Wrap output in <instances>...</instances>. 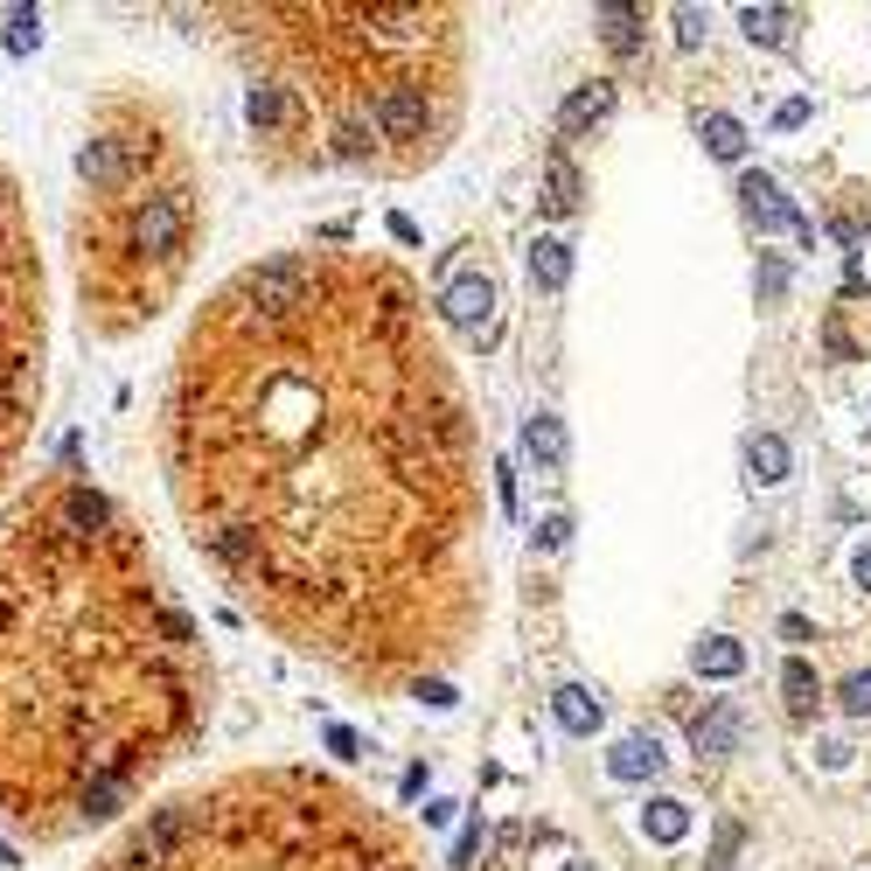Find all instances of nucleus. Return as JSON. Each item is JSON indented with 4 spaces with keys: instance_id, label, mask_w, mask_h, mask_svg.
<instances>
[{
    "instance_id": "nucleus-1",
    "label": "nucleus",
    "mask_w": 871,
    "mask_h": 871,
    "mask_svg": "<svg viewBox=\"0 0 871 871\" xmlns=\"http://www.w3.org/2000/svg\"><path fill=\"white\" fill-rule=\"evenodd\" d=\"M161 461L237 606L335 676L390 691L482 621V467L418 286L369 251H279L196 307Z\"/></svg>"
},
{
    "instance_id": "nucleus-2",
    "label": "nucleus",
    "mask_w": 871,
    "mask_h": 871,
    "mask_svg": "<svg viewBox=\"0 0 871 871\" xmlns=\"http://www.w3.org/2000/svg\"><path fill=\"white\" fill-rule=\"evenodd\" d=\"M209 725V655L133 516L77 467L0 503V830L126 815Z\"/></svg>"
},
{
    "instance_id": "nucleus-3",
    "label": "nucleus",
    "mask_w": 871,
    "mask_h": 871,
    "mask_svg": "<svg viewBox=\"0 0 871 871\" xmlns=\"http://www.w3.org/2000/svg\"><path fill=\"white\" fill-rule=\"evenodd\" d=\"M245 126L273 168L418 175L461 126L454 8H217Z\"/></svg>"
},
{
    "instance_id": "nucleus-4",
    "label": "nucleus",
    "mask_w": 871,
    "mask_h": 871,
    "mask_svg": "<svg viewBox=\"0 0 871 871\" xmlns=\"http://www.w3.org/2000/svg\"><path fill=\"white\" fill-rule=\"evenodd\" d=\"M202 168L181 105L154 85H105L70 161L63 258L77 328L126 342L154 328L202 251Z\"/></svg>"
},
{
    "instance_id": "nucleus-5",
    "label": "nucleus",
    "mask_w": 871,
    "mask_h": 871,
    "mask_svg": "<svg viewBox=\"0 0 871 871\" xmlns=\"http://www.w3.org/2000/svg\"><path fill=\"white\" fill-rule=\"evenodd\" d=\"M91 871H418L412 837L314 768H245L126 823Z\"/></svg>"
},
{
    "instance_id": "nucleus-6",
    "label": "nucleus",
    "mask_w": 871,
    "mask_h": 871,
    "mask_svg": "<svg viewBox=\"0 0 871 871\" xmlns=\"http://www.w3.org/2000/svg\"><path fill=\"white\" fill-rule=\"evenodd\" d=\"M49 390V273L21 202V181L0 161V503L21 488L36 418Z\"/></svg>"
},
{
    "instance_id": "nucleus-7",
    "label": "nucleus",
    "mask_w": 871,
    "mask_h": 871,
    "mask_svg": "<svg viewBox=\"0 0 871 871\" xmlns=\"http://www.w3.org/2000/svg\"><path fill=\"white\" fill-rule=\"evenodd\" d=\"M739 196H746V217H753L760 230H781V224H788V230H802V237H809V224L795 217V209H788V196L774 189L768 175H746V181H739Z\"/></svg>"
},
{
    "instance_id": "nucleus-8",
    "label": "nucleus",
    "mask_w": 871,
    "mask_h": 871,
    "mask_svg": "<svg viewBox=\"0 0 871 871\" xmlns=\"http://www.w3.org/2000/svg\"><path fill=\"white\" fill-rule=\"evenodd\" d=\"M446 321H454V328H482L488 321V314H495V286L482 279V273H467V279H454V286H446Z\"/></svg>"
},
{
    "instance_id": "nucleus-9",
    "label": "nucleus",
    "mask_w": 871,
    "mask_h": 871,
    "mask_svg": "<svg viewBox=\"0 0 871 871\" xmlns=\"http://www.w3.org/2000/svg\"><path fill=\"white\" fill-rule=\"evenodd\" d=\"M655 768H663V753H655V739H642V732H627L614 753H606V774L614 781H649Z\"/></svg>"
},
{
    "instance_id": "nucleus-10",
    "label": "nucleus",
    "mask_w": 871,
    "mask_h": 871,
    "mask_svg": "<svg viewBox=\"0 0 871 871\" xmlns=\"http://www.w3.org/2000/svg\"><path fill=\"white\" fill-rule=\"evenodd\" d=\"M606 112H614V85H586V91H572L565 98V133H586V126H600Z\"/></svg>"
},
{
    "instance_id": "nucleus-11",
    "label": "nucleus",
    "mask_w": 871,
    "mask_h": 871,
    "mask_svg": "<svg viewBox=\"0 0 871 871\" xmlns=\"http://www.w3.org/2000/svg\"><path fill=\"white\" fill-rule=\"evenodd\" d=\"M746 467H753V482H760V488H774V482H788V446H781L774 433H760V439L746 446Z\"/></svg>"
},
{
    "instance_id": "nucleus-12",
    "label": "nucleus",
    "mask_w": 871,
    "mask_h": 871,
    "mask_svg": "<svg viewBox=\"0 0 871 871\" xmlns=\"http://www.w3.org/2000/svg\"><path fill=\"white\" fill-rule=\"evenodd\" d=\"M531 273H537V286H551V294H558V286L572 279V251L558 245V237H537V251H531Z\"/></svg>"
},
{
    "instance_id": "nucleus-13",
    "label": "nucleus",
    "mask_w": 871,
    "mask_h": 871,
    "mask_svg": "<svg viewBox=\"0 0 871 871\" xmlns=\"http://www.w3.org/2000/svg\"><path fill=\"white\" fill-rule=\"evenodd\" d=\"M739 670H746V649L739 642H725V635L697 642V676H739Z\"/></svg>"
},
{
    "instance_id": "nucleus-14",
    "label": "nucleus",
    "mask_w": 871,
    "mask_h": 871,
    "mask_svg": "<svg viewBox=\"0 0 871 871\" xmlns=\"http://www.w3.org/2000/svg\"><path fill=\"white\" fill-rule=\"evenodd\" d=\"M642 830H649L655 843H676L683 830H691V815H683V802L663 795V802H649V809H642Z\"/></svg>"
},
{
    "instance_id": "nucleus-15",
    "label": "nucleus",
    "mask_w": 871,
    "mask_h": 871,
    "mask_svg": "<svg viewBox=\"0 0 871 871\" xmlns=\"http://www.w3.org/2000/svg\"><path fill=\"white\" fill-rule=\"evenodd\" d=\"M551 711H558L565 732H593V725H600V697H586V691H558V697H551Z\"/></svg>"
},
{
    "instance_id": "nucleus-16",
    "label": "nucleus",
    "mask_w": 871,
    "mask_h": 871,
    "mask_svg": "<svg viewBox=\"0 0 871 871\" xmlns=\"http://www.w3.org/2000/svg\"><path fill=\"white\" fill-rule=\"evenodd\" d=\"M739 21H746V36H753V42L781 49V42H788V21H795V14H788V8H746Z\"/></svg>"
},
{
    "instance_id": "nucleus-17",
    "label": "nucleus",
    "mask_w": 871,
    "mask_h": 871,
    "mask_svg": "<svg viewBox=\"0 0 871 871\" xmlns=\"http://www.w3.org/2000/svg\"><path fill=\"white\" fill-rule=\"evenodd\" d=\"M704 147L719 154V161H739V154H746V133H739V119L711 112V119H704Z\"/></svg>"
},
{
    "instance_id": "nucleus-18",
    "label": "nucleus",
    "mask_w": 871,
    "mask_h": 871,
    "mask_svg": "<svg viewBox=\"0 0 871 871\" xmlns=\"http://www.w3.org/2000/svg\"><path fill=\"white\" fill-rule=\"evenodd\" d=\"M697 753H725L732 746V739H739V719H732V711H711V719H697Z\"/></svg>"
},
{
    "instance_id": "nucleus-19",
    "label": "nucleus",
    "mask_w": 871,
    "mask_h": 871,
    "mask_svg": "<svg viewBox=\"0 0 871 871\" xmlns=\"http://www.w3.org/2000/svg\"><path fill=\"white\" fill-rule=\"evenodd\" d=\"M781 691H788V711H815V670L802 663V655L781 670Z\"/></svg>"
},
{
    "instance_id": "nucleus-20",
    "label": "nucleus",
    "mask_w": 871,
    "mask_h": 871,
    "mask_svg": "<svg viewBox=\"0 0 871 871\" xmlns=\"http://www.w3.org/2000/svg\"><path fill=\"white\" fill-rule=\"evenodd\" d=\"M531 454H537V467H558V461H565V433H558V418H531Z\"/></svg>"
},
{
    "instance_id": "nucleus-21",
    "label": "nucleus",
    "mask_w": 871,
    "mask_h": 871,
    "mask_svg": "<svg viewBox=\"0 0 871 871\" xmlns=\"http://www.w3.org/2000/svg\"><path fill=\"white\" fill-rule=\"evenodd\" d=\"M551 209H572L578 202V168L565 161V154H551V196H544Z\"/></svg>"
},
{
    "instance_id": "nucleus-22",
    "label": "nucleus",
    "mask_w": 871,
    "mask_h": 871,
    "mask_svg": "<svg viewBox=\"0 0 871 871\" xmlns=\"http://www.w3.org/2000/svg\"><path fill=\"white\" fill-rule=\"evenodd\" d=\"M837 704L851 711V719H871V670H858L851 683H843V691H837Z\"/></svg>"
},
{
    "instance_id": "nucleus-23",
    "label": "nucleus",
    "mask_w": 871,
    "mask_h": 871,
    "mask_svg": "<svg viewBox=\"0 0 871 871\" xmlns=\"http://www.w3.org/2000/svg\"><path fill=\"white\" fill-rule=\"evenodd\" d=\"M600 21H606V42H614V49H627V42H635V8H600Z\"/></svg>"
},
{
    "instance_id": "nucleus-24",
    "label": "nucleus",
    "mask_w": 871,
    "mask_h": 871,
    "mask_svg": "<svg viewBox=\"0 0 871 871\" xmlns=\"http://www.w3.org/2000/svg\"><path fill=\"white\" fill-rule=\"evenodd\" d=\"M802 119H809V98H788L781 112H774V126H802Z\"/></svg>"
},
{
    "instance_id": "nucleus-25",
    "label": "nucleus",
    "mask_w": 871,
    "mask_h": 871,
    "mask_svg": "<svg viewBox=\"0 0 871 871\" xmlns=\"http://www.w3.org/2000/svg\"><path fill=\"white\" fill-rule=\"evenodd\" d=\"M858 578H864V586H871V544L858 551Z\"/></svg>"
}]
</instances>
